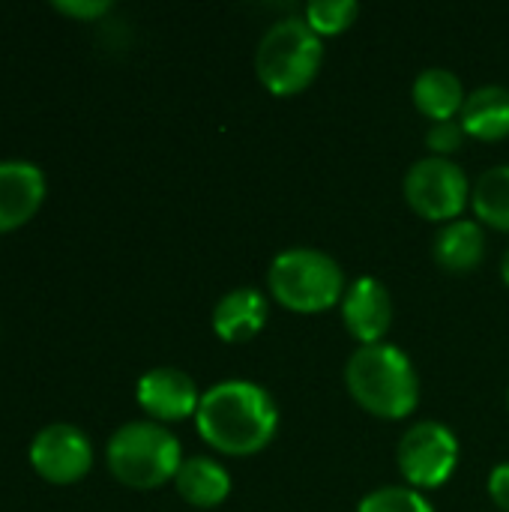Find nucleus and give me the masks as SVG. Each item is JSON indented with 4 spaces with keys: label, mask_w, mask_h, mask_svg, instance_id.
<instances>
[{
    "label": "nucleus",
    "mask_w": 509,
    "mask_h": 512,
    "mask_svg": "<svg viewBox=\"0 0 509 512\" xmlns=\"http://www.w3.org/2000/svg\"><path fill=\"white\" fill-rule=\"evenodd\" d=\"M501 273H504V282L509 285V249L507 255H504V264H501Z\"/></svg>",
    "instance_id": "nucleus-23"
},
{
    "label": "nucleus",
    "mask_w": 509,
    "mask_h": 512,
    "mask_svg": "<svg viewBox=\"0 0 509 512\" xmlns=\"http://www.w3.org/2000/svg\"><path fill=\"white\" fill-rule=\"evenodd\" d=\"M465 135H468V132H465V126H462V120H441V123H432V126H429L426 144H429L432 156L447 159L450 153L462 150Z\"/></svg>",
    "instance_id": "nucleus-20"
},
{
    "label": "nucleus",
    "mask_w": 509,
    "mask_h": 512,
    "mask_svg": "<svg viewBox=\"0 0 509 512\" xmlns=\"http://www.w3.org/2000/svg\"><path fill=\"white\" fill-rule=\"evenodd\" d=\"M108 471L129 489H159L177 477L183 465L180 441L153 420L120 426L105 447Z\"/></svg>",
    "instance_id": "nucleus-3"
},
{
    "label": "nucleus",
    "mask_w": 509,
    "mask_h": 512,
    "mask_svg": "<svg viewBox=\"0 0 509 512\" xmlns=\"http://www.w3.org/2000/svg\"><path fill=\"white\" fill-rule=\"evenodd\" d=\"M405 198L429 222H456L471 198V186L456 162L426 156L405 174Z\"/></svg>",
    "instance_id": "nucleus-7"
},
{
    "label": "nucleus",
    "mask_w": 509,
    "mask_h": 512,
    "mask_svg": "<svg viewBox=\"0 0 509 512\" xmlns=\"http://www.w3.org/2000/svg\"><path fill=\"white\" fill-rule=\"evenodd\" d=\"M45 174L36 162H0V234L27 225L45 201Z\"/></svg>",
    "instance_id": "nucleus-10"
},
{
    "label": "nucleus",
    "mask_w": 509,
    "mask_h": 512,
    "mask_svg": "<svg viewBox=\"0 0 509 512\" xmlns=\"http://www.w3.org/2000/svg\"><path fill=\"white\" fill-rule=\"evenodd\" d=\"M345 384L354 402L381 420H405L420 402V378L411 357L387 342L360 345L345 366Z\"/></svg>",
    "instance_id": "nucleus-2"
},
{
    "label": "nucleus",
    "mask_w": 509,
    "mask_h": 512,
    "mask_svg": "<svg viewBox=\"0 0 509 512\" xmlns=\"http://www.w3.org/2000/svg\"><path fill=\"white\" fill-rule=\"evenodd\" d=\"M486 255L483 228L474 219H456L435 237V261L450 273H471Z\"/></svg>",
    "instance_id": "nucleus-16"
},
{
    "label": "nucleus",
    "mask_w": 509,
    "mask_h": 512,
    "mask_svg": "<svg viewBox=\"0 0 509 512\" xmlns=\"http://www.w3.org/2000/svg\"><path fill=\"white\" fill-rule=\"evenodd\" d=\"M468 135L480 141H501L509 135V90L501 84L477 87L459 114Z\"/></svg>",
    "instance_id": "nucleus-14"
},
{
    "label": "nucleus",
    "mask_w": 509,
    "mask_h": 512,
    "mask_svg": "<svg viewBox=\"0 0 509 512\" xmlns=\"http://www.w3.org/2000/svg\"><path fill=\"white\" fill-rule=\"evenodd\" d=\"M30 468L51 486H72L93 468V447L78 426L51 423L30 441Z\"/></svg>",
    "instance_id": "nucleus-8"
},
{
    "label": "nucleus",
    "mask_w": 509,
    "mask_h": 512,
    "mask_svg": "<svg viewBox=\"0 0 509 512\" xmlns=\"http://www.w3.org/2000/svg\"><path fill=\"white\" fill-rule=\"evenodd\" d=\"M324 60L321 36L300 15L279 18L258 42L255 69L261 84L276 96H294L306 90Z\"/></svg>",
    "instance_id": "nucleus-4"
},
{
    "label": "nucleus",
    "mask_w": 509,
    "mask_h": 512,
    "mask_svg": "<svg viewBox=\"0 0 509 512\" xmlns=\"http://www.w3.org/2000/svg\"><path fill=\"white\" fill-rule=\"evenodd\" d=\"M357 12L360 6L354 0H312L303 18L318 36H336L354 24Z\"/></svg>",
    "instance_id": "nucleus-18"
},
{
    "label": "nucleus",
    "mask_w": 509,
    "mask_h": 512,
    "mask_svg": "<svg viewBox=\"0 0 509 512\" xmlns=\"http://www.w3.org/2000/svg\"><path fill=\"white\" fill-rule=\"evenodd\" d=\"M135 399L144 408V414L153 417L156 423H180L198 414V405H201V393L195 381L183 369H174V366H159V369L144 372L138 378Z\"/></svg>",
    "instance_id": "nucleus-9"
},
{
    "label": "nucleus",
    "mask_w": 509,
    "mask_h": 512,
    "mask_svg": "<svg viewBox=\"0 0 509 512\" xmlns=\"http://www.w3.org/2000/svg\"><path fill=\"white\" fill-rule=\"evenodd\" d=\"M54 9L69 18L93 21V18H102L105 12H111V3L108 0H54Z\"/></svg>",
    "instance_id": "nucleus-21"
},
{
    "label": "nucleus",
    "mask_w": 509,
    "mask_h": 512,
    "mask_svg": "<svg viewBox=\"0 0 509 512\" xmlns=\"http://www.w3.org/2000/svg\"><path fill=\"white\" fill-rule=\"evenodd\" d=\"M357 512H435L423 492L411 486H384L360 501Z\"/></svg>",
    "instance_id": "nucleus-19"
},
{
    "label": "nucleus",
    "mask_w": 509,
    "mask_h": 512,
    "mask_svg": "<svg viewBox=\"0 0 509 512\" xmlns=\"http://www.w3.org/2000/svg\"><path fill=\"white\" fill-rule=\"evenodd\" d=\"M396 462L411 489H438L453 477L459 465V441L450 426L426 420L402 435Z\"/></svg>",
    "instance_id": "nucleus-6"
},
{
    "label": "nucleus",
    "mask_w": 509,
    "mask_h": 512,
    "mask_svg": "<svg viewBox=\"0 0 509 512\" xmlns=\"http://www.w3.org/2000/svg\"><path fill=\"white\" fill-rule=\"evenodd\" d=\"M465 99H468L465 87L459 75H453L450 69L432 66V69H423L414 81V105L432 123L456 120V114H462L465 108Z\"/></svg>",
    "instance_id": "nucleus-15"
},
{
    "label": "nucleus",
    "mask_w": 509,
    "mask_h": 512,
    "mask_svg": "<svg viewBox=\"0 0 509 512\" xmlns=\"http://www.w3.org/2000/svg\"><path fill=\"white\" fill-rule=\"evenodd\" d=\"M270 306L258 288H234L213 309V333L222 342H246L267 324Z\"/></svg>",
    "instance_id": "nucleus-12"
},
{
    "label": "nucleus",
    "mask_w": 509,
    "mask_h": 512,
    "mask_svg": "<svg viewBox=\"0 0 509 512\" xmlns=\"http://www.w3.org/2000/svg\"><path fill=\"white\" fill-rule=\"evenodd\" d=\"M342 321L360 345H378L393 324V300L384 282L363 276L342 297Z\"/></svg>",
    "instance_id": "nucleus-11"
},
{
    "label": "nucleus",
    "mask_w": 509,
    "mask_h": 512,
    "mask_svg": "<svg viewBox=\"0 0 509 512\" xmlns=\"http://www.w3.org/2000/svg\"><path fill=\"white\" fill-rule=\"evenodd\" d=\"M471 204L480 222L509 231V165H495L480 174L471 189Z\"/></svg>",
    "instance_id": "nucleus-17"
},
{
    "label": "nucleus",
    "mask_w": 509,
    "mask_h": 512,
    "mask_svg": "<svg viewBox=\"0 0 509 512\" xmlns=\"http://www.w3.org/2000/svg\"><path fill=\"white\" fill-rule=\"evenodd\" d=\"M270 294L291 312L315 315L327 312L345 297V273L321 249H285L273 258L267 273Z\"/></svg>",
    "instance_id": "nucleus-5"
},
{
    "label": "nucleus",
    "mask_w": 509,
    "mask_h": 512,
    "mask_svg": "<svg viewBox=\"0 0 509 512\" xmlns=\"http://www.w3.org/2000/svg\"><path fill=\"white\" fill-rule=\"evenodd\" d=\"M174 486L186 504L201 507V510H213L231 495L228 471L216 459H207V456L183 459V465L174 477Z\"/></svg>",
    "instance_id": "nucleus-13"
},
{
    "label": "nucleus",
    "mask_w": 509,
    "mask_h": 512,
    "mask_svg": "<svg viewBox=\"0 0 509 512\" xmlns=\"http://www.w3.org/2000/svg\"><path fill=\"white\" fill-rule=\"evenodd\" d=\"M195 423L213 450L225 456H255L273 441L279 411L264 387L252 381H219L201 396Z\"/></svg>",
    "instance_id": "nucleus-1"
},
{
    "label": "nucleus",
    "mask_w": 509,
    "mask_h": 512,
    "mask_svg": "<svg viewBox=\"0 0 509 512\" xmlns=\"http://www.w3.org/2000/svg\"><path fill=\"white\" fill-rule=\"evenodd\" d=\"M489 495L492 501L501 507L504 512H509V462L498 465L489 477Z\"/></svg>",
    "instance_id": "nucleus-22"
}]
</instances>
